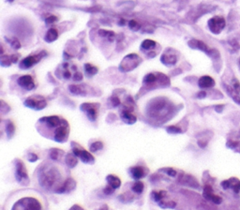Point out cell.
Here are the masks:
<instances>
[{"instance_id":"cell-1","label":"cell","mask_w":240,"mask_h":210,"mask_svg":"<svg viewBox=\"0 0 240 210\" xmlns=\"http://www.w3.org/2000/svg\"><path fill=\"white\" fill-rule=\"evenodd\" d=\"M171 107L164 100H155L148 106V114L155 118H161L170 113Z\"/></svg>"},{"instance_id":"cell-2","label":"cell","mask_w":240,"mask_h":210,"mask_svg":"<svg viewBox=\"0 0 240 210\" xmlns=\"http://www.w3.org/2000/svg\"><path fill=\"white\" fill-rule=\"evenodd\" d=\"M142 58L137 54H130L126 55L121 61L119 65V69L123 72L130 71L136 69L142 63Z\"/></svg>"},{"instance_id":"cell-3","label":"cell","mask_w":240,"mask_h":210,"mask_svg":"<svg viewBox=\"0 0 240 210\" xmlns=\"http://www.w3.org/2000/svg\"><path fill=\"white\" fill-rule=\"evenodd\" d=\"M12 210H40L38 202L33 198H24L18 202Z\"/></svg>"},{"instance_id":"cell-4","label":"cell","mask_w":240,"mask_h":210,"mask_svg":"<svg viewBox=\"0 0 240 210\" xmlns=\"http://www.w3.org/2000/svg\"><path fill=\"white\" fill-rule=\"evenodd\" d=\"M47 54V52L46 51H42L40 53H38V54H35V55H29L25 58H23L21 62H20V68L23 69H27L31 67H33L34 65H36L37 63L39 62V60L44 57L45 55Z\"/></svg>"},{"instance_id":"cell-5","label":"cell","mask_w":240,"mask_h":210,"mask_svg":"<svg viewBox=\"0 0 240 210\" xmlns=\"http://www.w3.org/2000/svg\"><path fill=\"white\" fill-rule=\"evenodd\" d=\"M225 20L222 16H215L208 21V27L214 34H219L225 27Z\"/></svg>"},{"instance_id":"cell-6","label":"cell","mask_w":240,"mask_h":210,"mask_svg":"<svg viewBox=\"0 0 240 210\" xmlns=\"http://www.w3.org/2000/svg\"><path fill=\"white\" fill-rule=\"evenodd\" d=\"M68 134H69V124L67 123V121L63 120L62 123L55 129L54 139L56 142L64 143L68 138Z\"/></svg>"},{"instance_id":"cell-7","label":"cell","mask_w":240,"mask_h":210,"mask_svg":"<svg viewBox=\"0 0 240 210\" xmlns=\"http://www.w3.org/2000/svg\"><path fill=\"white\" fill-rule=\"evenodd\" d=\"M24 105L34 110H42L46 107V100L42 97H29L25 100Z\"/></svg>"},{"instance_id":"cell-8","label":"cell","mask_w":240,"mask_h":210,"mask_svg":"<svg viewBox=\"0 0 240 210\" xmlns=\"http://www.w3.org/2000/svg\"><path fill=\"white\" fill-rule=\"evenodd\" d=\"M72 153L80 158V160L84 162V163H88V164H92L95 162V159L94 157L86 150L84 149H82V148H78V147H74L72 149Z\"/></svg>"},{"instance_id":"cell-9","label":"cell","mask_w":240,"mask_h":210,"mask_svg":"<svg viewBox=\"0 0 240 210\" xmlns=\"http://www.w3.org/2000/svg\"><path fill=\"white\" fill-rule=\"evenodd\" d=\"M132 110H133V107H130L128 105H125L124 108L121 110V113H120V116L122 118V120L127 123V124H134L137 120V117L132 114Z\"/></svg>"},{"instance_id":"cell-10","label":"cell","mask_w":240,"mask_h":210,"mask_svg":"<svg viewBox=\"0 0 240 210\" xmlns=\"http://www.w3.org/2000/svg\"><path fill=\"white\" fill-rule=\"evenodd\" d=\"M98 105L97 104H91V103H83L81 105V110L86 114L89 120L95 121L97 119V113H98L97 112V107H99Z\"/></svg>"},{"instance_id":"cell-11","label":"cell","mask_w":240,"mask_h":210,"mask_svg":"<svg viewBox=\"0 0 240 210\" xmlns=\"http://www.w3.org/2000/svg\"><path fill=\"white\" fill-rule=\"evenodd\" d=\"M17 83L22 88L25 90H32L35 88V82L30 75H23L19 77Z\"/></svg>"},{"instance_id":"cell-12","label":"cell","mask_w":240,"mask_h":210,"mask_svg":"<svg viewBox=\"0 0 240 210\" xmlns=\"http://www.w3.org/2000/svg\"><path fill=\"white\" fill-rule=\"evenodd\" d=\"M170 49H168L166 52H164L161 57V61L163 65L167 67H172L177 62V56L173 52H169Z\"/></svg>"},{"instance_id":"cell-13","label":"cell","mask_w":240,"mask_h":210,"mask_svg":"<svg viewBox=\"0 0 240 210\" xmlns=\"http://www.w3.org/2000/svg\"><path fill=\"white\" fill-rule=\"evenodd\" d=\"M15 177H16L18 182H22L23 180H27L28 179L27 172H26V169L24 167V164L22 161H17V162H16Z\"/></svg>"},{"instance_id":"cell-14","label":"cell","mask_w":240,"mask_h":210,"mask_svg":"<svg viewBox=\"0 0 240 210\" xmlns=\"http://www.w3.org/2000/svg\"><path fill=\"white\" fill-rule=\"evenodd\" d=\"M204 197L208 200L213 202L214 204H221L222 203V198L218 195H216L210 186H206L204 188Z\"/></svg>"},{"instance_id":"cell-15","label":"cell","mask_w":240,"mask_h":210,"mask_svg":"<svg viewBox=\"0 0 240 210\" xmlns=\"http://www.w3.org/2000/svg\"><path fill=\"white\" fill-rule=\"evenodd\" d=\"M63 120H61L58 116H46V117H42L39 119L40 123H45L49 128H57Z\"/></svg>"},{"instance_id":"cell-16","label":"cell","mask_w":240,"mask_h":210,"mask_svg":"<svg viewBox=\"0 0 240 210\" xmlns=\"http://www.w3.org/2000/svg\"><path fill=\"white\" fill-rule=\"evenodd\" d=\"M189 45H190L191 48L203 51V52H205V53H207V54H211V50L208 48V46H207L205 42H203V41H201V40H198V39H191V40L189 41Z\"/></svg>"},{"instance_id":"cell-17","label":"cell","mask_w":240,"mask_h":210,"mask_svg":"<svg viewBox=\"0 0 240 210\" xmlns=\"http://www.w3.org/2000/svg\"><path fill=\"white\" fill-rule=\"evenodd\" d=\"M222 186L225 190L232 189L236 192H238L240 191V180L236 179V178H231V179H228V180H224L223 182H222Z\"/></svg>"},{"instance_id":"cell-18","label":"cell","mask_w":240,"mask_h":210,"mask_svg":"<svg viewBox=\"0 0 240 210\" xmlns=\"http://www.w3.org/2000/svg\"><path fill=\"white\" fill-rule=\"evenodd\" d=\"M75 186H76L75 181L71 178H69V179L66 180V182L62 186L57 188V190L55 192L57 193H63V192H70L75 188Z\"/></svg>"},{"instance_id":"cell-19","label":"cell","mask_w":240,"mask_h":210,"mask_svg":"<svg viewBox=\"0 0 240 210\" xmlns=\"http://www.w3.org/2000/svg\"><path fill=\"white\" fill-rule=\"evenodd\" d=\"M198 85L201 88H210L214 86L215 81L210 76H203L199 79Z\"/></svg>"},{"instance_id":"cell-20","label":"cell","mask_w":240,"mask_h":210,"mask_svg":"<svg viewBox=\"0 0 240 210\" xmlns=\"http://www.w3.org/2000/svg\"><path fill=\"white\" fill-rule=\"evenodd\" d=\"M130 175L133 177V179L139 180V179H141L142 177H144L146 176V173H145L144 168L136 166V167H132L130 169Z\"/></svg>"},{"instance_id":"cell-21","label":"cell","mask_w":240,"mask_h":210,"mask_svg":"<svg viewBox=\"0 0 240 210\" xmlns=\"http://www.w3.org/2000/svg\"><path fill=\"white\" fill-rule=\"evenodd\" d=\"M106 180H107L109 186H111V187L114 188L115 190L118 189V188L121 186V180H120L117 177H115V176L109 175V176H107Z\"/></svg>"},{"instance_id":"cell-22","label":"cell","mask_w":240,"mask_h":210,"mask_svg":"<svg viewBox=\"0 0 240 210\" xmlns=\"http://www.w3.org/2000/svg\"><path fill=\"white\" fill-rule=\"evenodd\" d=\"M57 38H58V32H57V30H56L55 28H50V29L47 31V33H46V35H45V37H44V39H45L47 42H53V41L56 40Z\"/></svg>"},{"instance_id":"cell-23","label":"cell","mask_w":240,"mask_h":210,"mask_svg":"<svg viewBox=\"0 0 240 210\" xmlns=\"http://www.w3.org/2000/svg\"><path fill=\"white\" fill-rule=\"evenodd\" d=\"M144 84L147 86H152L158 82V74L154 73H148L145 76L144 78Z\"/></svg>"},{"instance_id":"cell-24","label":"cell","mask_w":240,"mask_h":210,"mask_svg":"<svg viewBox=\"0 0 240 210\" xmlns=\"http://www.w3.org/2000/svg\"><path fill=\"white\" fill-rule=\"evenodd\" d=\"M157 43L156 41L152 40V39H146L142 42L141 44V49L144 51H151L154 48H156Z\"/></svg>"},{"instance_id":"cell-25","label":"cell","mask_w":240,"mask_h":210,"mask_svg":"<svg viewBox=\"0 0 240 210\" xmlns=\"http://www.w3.org/2000/svg\"><path fill=\"white\" fill-rule=\"evenodd\" d=\"M99 35L101 37V38H106L107 40L109 41H113L115 39V33L113 31H110V30H105V29H100L99 31Z\"/></svg>"},{"instance_id":"cell-26","label":"cell","mask_w":240,"mask_h":210,"mask_svg":"<svg viewBox=\"0 0 240 210\" xmlns=\"http://www.w3.org/2000/svg\"><path fill=\"white\" fill-rule=\"evenodd\" d=\"M78 163V160L77 157L72 153V154H68L66 157V164L69 167V168H73L74 166H76Z\"/></svg>"},{"instance_id":"cell-27","label":"cell","mask_w":240,"mask_h":210,"mask_svg":"<svg viewBox=\"0 0 240 210\" xmlns=\"http://www.w3.org/2000/svg\"><path fill=\"white\" fill-rule=\"evenodd\" d=\"M227 92L230 94V96L234 99L235 101L240 103V93L238 91H237L236 89H234L232 86H228V87H227Z\"/></svg>"},{"instance_id":"cell-28","label":"cell","mask_w":240,"mask_h":210,"mask_svg":"<svg viewBox=\"0 0 240 210\" xmlns=\"http://www.w3.org/2000/svg\"><path fill=\"white\" fill-rule=\"evenodd\" d=\"M84 70L88 75L93 76L98 72V68H96L95 66H93L89 63H86V64H84Z\"/></svg>"},{"instance_id":"cell-29","label":"cell","mask_w":240,"mask_h":210,"mask_svg":"<svg viewBox=\"0 0 240 210\" xmlns=\"http://www.w3.org/2000/svg\"><path fill=\"white\" fill-rule=\"evenodd\" d=\"M69 89L70 93H72V94H74V95H85V93L84 92V90L82 89V87L79 86V85H69Z\"/></svg>"},{"instance_id":"cell-30","label":"cell","mask_w":240,"mask_h":210,"mask_svg":"<svg viewBox=\"0 0 240 210\" xmlns=\"http://www.w3.org/2000/svg\"><path fill=\"white\" fill-rule=\"evenodd\" d=\"M0 64L2 67H8L12 64L11 60V55H2L0 59Z\"/></svg>"},{"instance_id":"cell-31","label":"cell","mask_w":240,"mask_h":210,"mask_svg":"<svg viewBox=\"0 0 240 210\" xmlns=\"http://www.w3.org/2000/svg\"><path fill=\"white\" fill-rule=\"evenodd\" d=\"M7 41L11 45V47L15 50L20 49L22 47L21 42L19 41V39L17 38H7Z\"/></svg>"},{"instance_id":"cell-32","label":"cell","mask_w":240,"mask_h":210,"mask_svg":"<svg viewBox=\"0 0 240 210\" xmlns=\"http://www.w3.org/2000/svg\"><path fill=\"white\" fill-rule=\"evenodd\" d=\"M132 191L136 193H142L144 191V184L141 181H136L132 185Z\"/></svg>"},{"instance_id":"cell-33","label":"cell","mask_w":240,"mask_h":210,"mask_svg":"<svg viewBox=\"0 0 240 210\" xmlns=\"http://www.w3.org/2000/svg\"><path fill=\"white\" fill-rule=\"evenodd\" d=\"M103 148V144L101 142H95L90 146V151L91 152H96Z\"/></svg>"},{"instance_id":"cell-34","label":"cell","mask_w":240,"mask_h":210,"mask_svg":"<svg viewBox=\"0 0 240 210\" xmlns=\"http://www.w3.org/2000/svg\"><path fill=\"white\" fill-rule=\"evenodd\" d=\"M14 131H15V128H14L13 123L10 122V121H8V122L7 123V128H6L7 134H8L9 137H11V136L13 135V133H14Z\"/></svg>"},{"instance_id":"cell-35","label":"cell","mask_w":240,"mask_h":210,"mask_svg":"<svg viewBox=\"0 0 240 210\" xmlns=\"http://www.w3.org/2000/svg\"><path fill=\"white\" fill-rule=\"evenodd\" d=\"M61 154H63V152L60 151L57 148H54L50 151V157H51L52 160H54V161L57 160L59 158V155H61Z\"/></svg>"},{"instance_id":"cell-36","label":"cell","mask_w":240,"mask_h":210,"mask_svg":"<svg viewBox=\"0 0 240 210\" xmlns=\"http://www.w3.org/2000/svg\"><path fill=\"white\" fill-rule=\"evenodd\" d=\"M129 27L133 31H137L141 28V24L138 22H136L134 20H131V21L129 22Z\"/></svg>"},{"instance_id":"cell-37","label":"cell","mask_w":240,"mask_h":210,"mask_svg":"<svg viewBox=\"0 0 240 210\" xmlns=\"http://www.w3.org/2000/svg\"><path fill=\"white\" fill-rule=\"evenodd\" d=\"M167 132L170 134H177V133H181L182 131L180 128H178L176 126H170L167 128Z\"/></svg>"},{"instance_id":"cell-38","label":"cell","mask_w":240,"mask_h":210,"mask_svg":"<svg viewBox=\"0 0 240 210\" xmlns=\"http://www.w3.org/2000/svg\"><path fill=\"white\" fill-rule=\"evenodd\" d=\"M164 194H165V192L161 191V192H153V197H154V200L157 202V203H160L161 202L162 198L164 197Z\"/></svg>"},{"instance_id":"cell-39","label":"cell","mask_w":240,"mask_h":210,"mask_svg":"<svg viewBox=\"0 0 240 210\" xmlns=\"http://www.w3.org/2000/svg\"><path fill=\"white\" fill-rule=\"evenodd\" d=\"M56 21H57V17L54 16V15H52V14H49V15L46 16V18H45V22H46L48 24L54 23H55Z\"/></svg>"},{"instance_id":"cell-40","label":"cell","mask_w":240,"mask_h":210,"mask_svg":"<svg viewBox=\"0 0 240 210\" xmlns=\"http://www.w3.org/2000/svg\"><path fill=\"white\" fill-rule=\"evenodd\" d=\"M64 65V69H65V71L63 72V76H64V78L65 79H69L70 78V76H71V73H70V71L68 69V64H63Z\"/></svg>"},{"instance_id":"cell-41","label":"cell","mask_w":240,"mask_h":210,"mask_svg":"<svg viewBox=\"0 0 240 210\" xmlns=\"http://www.w3.org/2000/svg\"><path fill=\"white\" fill-rule=\"evenodd\" d=\"M163 171L170 177H176V171L173 168H166V169H163Z\"/></svg>"},{"instance_id":"cell-42","label":"cell","mask_w":240,"mask_h":210,"mask_svg":"<svg viewBox=\"0 0 240 210\" xmlns=\"http://www.w3.org/2000/svg\"><path fill=\"white\" fill-rule=\"evenodd\" d=\"M111 102H112L113 106H115V107L120 105V100H119L117 97H115V96H113V97L111 98Z\"/></svg>"},{"instance_id":"cell-43","label":"cell","mask_w":240,"mask_h":210,"mask_svg":"<svg viewBox=\"0 0 240 210\" xmlns=\"http://www.w3.org/2000/svg\"><path fill=\"white\" fill-rule=\"evenodd\" d=\"M73 80L76 81V82L82 81V80H83V74H82L81 72H79V71L75 72V74H74V76H73Z\"/></svg>"},{"instance_id":"cell-44","label":"cell","mask_w":240,"mask_h":210,"mask_svg":"<svg viewBox=\"0 0 240 210\" xmlns=\"http://www.w3.org/2000/svg\"><path fill=\"white\" fill-rule=\"evenodd\" d=\"M114 191H115L114 188H112L111 186H107V187L103 190V192H104L105 194H111V193L114 192Z\"/></svg>"},{"instance_id":"cell-45","label":"cell","mask_w":240,"mask_h":210,"mask_svg":"<svg viewBox=\"0 0 240 210\" xmlns=\"http://www.w3.org/2000/svg\"><path fill=\"white\" fill-rule=\"evenodd\" d=\"M38 156L37 155H35V154H33V153H31L30 155H29V158H28V161H31V162H35L36 161H38Z\"/></svg>"},{"instance_id":"cell-46","label":"cell","mask_w":240,"mask_h":210,"mask_svg":"<svg viewBox=\"0 0 240 210\" xmlns=\"http://www.w3.org/2000/svg\"><path fill=\"white\" fill-rule=\"evenodd\" d=\"M206 95H207V93H206L205 91H201V92L198 94V98H200V99L205 98V97H206Z\"/></svg>"},{"instance_id":"cell-47","label":"cell","mask_w":240,"mask_h":210,"mask_svg":"<svg viewBox=\"0 0 240 210\" xmlns=\"http://www.w3.org/2000/svg\"><path fill=\"white\" fill-rule=\"evenodd\" d=\"M100 210H108V207H107L106 205H103V206L100 207Z\"/></svg>"},{"instance_id":"cell-48","label":"cell","mask_w":240,"mask_h":210,"mask_svg":"<svg viewBox=\"0 0 240 210\" xmlns=\"http://www.w3.org/2000/svg\"><path fill=\"white\" fill-rule=\"evenodd\" d=\"M8 1H9V2H12V1H13V0H8Z\"/></svg>"},{"instance_id":"cell-49","label":"cell","mask_w":240,"mask_h":210,"mask_svg":"<svg viewBox=\"0 0 240 210\" xmlns=\"http://www.w3.org/2000/svg\"><path fill=\"white\" fill-rule=\"evenodd\" d=\"M239 63H240V62H239Z\"/></svg>"}]
</instances>
